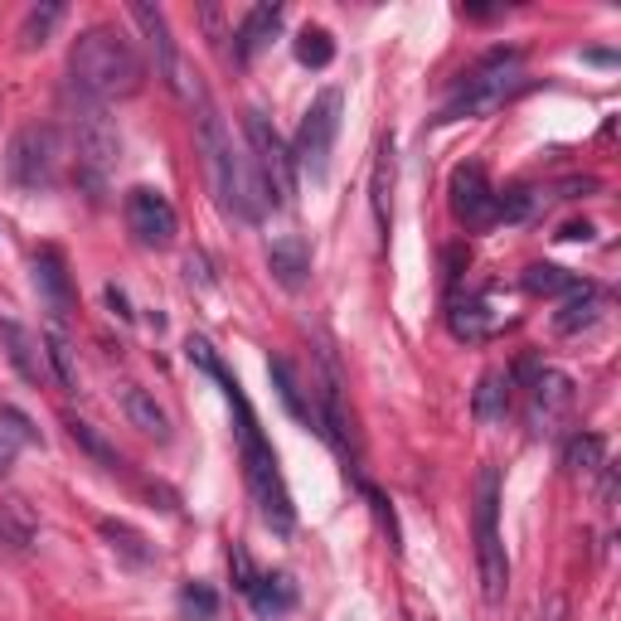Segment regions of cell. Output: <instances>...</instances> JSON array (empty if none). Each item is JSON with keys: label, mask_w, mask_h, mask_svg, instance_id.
Instances as JSON below:
<instances>
[{"label": "cell", "mask_w": 621, "mask_h": 621, "mask_svg": "<svg viewBox=\"0 0 621 621\" xmlns=\"http://www.w3.org/2000/svg\"><path fill=\"white\" fill-rule=\"evenodd\" d=\"M185 355H189V365L195 369H205V375L223 389V399H229V409L233 417H239V451H243V476H248V491H253V501H257V510H263V519L277 529V534H291L297 529V510H291V495H287V481H281V471H277V451L267 447V437H263V427H257V413H253V403H248V393H243V383L223 369V359H219V349H214L205 335H189L185 341Z\"/></svg>", "instance_id": "cell-1"}, {"label": "cell", "mask_w": 621, "mask_h": 621, "mask_svg": "<svg viewBox=\"0 0 621 621\" xmlns=\"http://www.w3.org/2000/svg\"><path fill=\"white\" fill-rule=\"evenodd\" d=\"M195 131H199V151H205V165H209V180H214V195H219V205L233 214V219L243 223H263L267 209H273V199H267V185L263 175H257L253 156L239 151L233 137L223 131L219 112L214 103H199L195 107Z\"/></svg>", "instance_id": "cell-2"}, {"label": "cell", "mask_w": 621, "mask_h": 621, "mask_svg": "<svg viewBox=\"0 0 621 621\" xmlns=\"http://www.w3.org/2000/svg\"><path fill=\"white\" fill-rule=\"evenodd\" d=\"M69 83L78 97H93V103H117V97L141 93L146 83V64L117 30L93 25L73 39L69 49Z\"/></svg>", "instance_id": "cell-3"}, {"label": "cell", "mask_w": 621, "mask_h": 621, "mask_svg": "<svg viewBox=\"0 0 621 621\" xmlns=\"http://www.w3.org/2000/svg\"><path fill=\"white\" fill-rule=\"evenodd\" d=\"M69 131H73V165H78V180L88 185V195L103 199V185H107V171L117 165V127H112L107 107L93 103V97H78L73 93V112H69Z\"/></svg>", "instance_id": "cell-4"}, {"label": "cell", "mask_w": 621, "mask_h": 621, "mask_svg": "<svg viewBox=\"0 0 621 621\" xmlns=\"http://www.w3.org/2000/svg\"><path fill=\"white\" fill-rule=\"evenodd\" d=\"M519 59H525L519 49H495V54H485L476 69L461 73V88H457V97L447 103L442 122H457V117H485V112H495L501 103H510L519 88H525Z\"/></svg>", "instance_id": "cell-5"}, {"label": "cell", "mask_w": 621, "mask_h": 621, "mask_svg": "<svg viewBox=\"0 0 621 621\" xmlns=\"http://www.w3.org/2000/svg\"><path fill=\"white\" fill-rule=\"evenodd\" d=\"M64 161H69V146H64V131L49 127V122H35V127H20L10 137L5 151V175L15 189L25 195H39V189H54L64 175Z\"/></svg>", "instance_id": "cell-6"}, {"label": "cell", "mask_w": 621, "mask_h": 621, "mask_svg": "<svg viewBox=\"0 0 621 621\" xmlns=\"http://www.w3.org/2000/svg\"><path fill=\"white\" fill-rule=\"evenodd\" d=\"M476 568L485 602H501L510 587V559L501 544V471L491 461L476 471Z\"/></svg>", "instance_id": "cell-7"}, {"label": "cell", "mask_w": 621, "mask_h": 621, "mask_svg": "<svg viewBox=\"0 0 621 621\" xmlns=\"http://www.w3.org/2000/svg\"><path fill=\"white\" fill-rule=\"evenodd\" d=\"M341 88H325L315 93V103L307 107L297 127V146H291V161H297V175H311V185H325L331 175V151H335V137H341Z\"/></svg>", "instance_id": "cell-8"}, {"label": "cell", "mask_w": 621, "mask_h": 621, "mask_svg": "<svg viewBox=\"0 0 621 621\" xmlns=\"http://www.w3.org/2000/svg\"><path fill=\"white\" fill-rule=\"evenodd\" d=\"M243 131H248V151H253V165H257V175H263L273 209L291 205V195H297V161H291L287 141H281V131L273 127V117H267L263 107H248Z\"/></svg>", "instance_id": "cell-9"}, {"label": "cell", "mask_w": 621, "mask_h": 621, "mask_svg": "<svg viewBox=\"0 0 621 621\" xmlns=\"http://www.w3.org/2000/svg\"><path fill=\"white\" fill-rule=\"evenodd\" d=\"M122 214H127V229L141 248H171L175 233H180V219H175V205L151 185H137L127 189L122 199Z\"/></svg>", "instance_id": "cell-10"}, {"label": "cell", "mask_w": 621, "mask_h": 621, "mask_svg": "<svg viewBox=\"0 0 621 621\" xmlns=\"http://www.w3.org/2000/svg\"><path fill=\"white\" fill-rule=\"evenodd\" d=\"M451 214L467 229H491L501 223V189L485 180L481 165H457L451 171Z\"/></svg>", "instance_id": "cell-11"}, {"label": "cell", "mask_w": 621, "mask_h": 621, "mask_svg": "<svg viewBox=\"0 0 621 621\" xmlns=\"http://www.w3.org/2000/svg\"><path fill=\"white\" fill-rule=\"evenodd\" d=\"M573 403H578L573 379L563 375V369H539L534 383H529V427H534L539 437L553 433V427L573 413Z\"/></svg>", "instance_id": "cell-12"}, {"label": "cell", "mask_w": 621, "mask_h": 621, "mask_svg": "<svg viewBox=\"0 0 621 621\" xmlns=\"http://www.w3.org/2000/svg\"><path fill=\"white\" fill-rule=\"evenodd\" d=\"M0 345H5V359L15 365V375L25 379V383L44 389V383L54 379L49 355H44V341H35V335H30L20 321H0Z\"/></svg>", "instance_id": "cell-13"}, {"label": "cell", "mask_w": 621, "mask_h": 621, "mask_svg": "<svg viewBox=\"0 0 621 621\" xmlns=\"http://www.w3.org/2000/svg\"><path fill=\"white\" fill-rule=\"evenodd\" d=\"M35 291L59 321L73 315V277H69V263H64V253L54 243H44L35 253Z\"/></svg>", "instance_id": "cell-14"}, {"label": "cell", "mask_w": 621, "mask_h": 621, "mask_svg": "<svg viewBox=\"0 0 621 621\" xmlns=\"http://www.w3.org/2000/svg\"><path fill=\"white\" fill-rule=\"evenodd\" d=\"M277 30H281V5H277V0H263V5H253V10L243 15V25L233 30V64H239V69H248V64H253L257 54L273 44Z\"/></svg>", "instance_id": "cell-15"}, {"label": "cell", "mask_w": 621, "mask_h": 621, "mask_svg": "<svg viewBox=\"0 0 621 621\" xmlns=\"http://www.w3.org/2000/svg\"><path fill=\"white\" fill-rule=\"evenodd\" d=\"M131 20H137V30L146 35V44H151L156 54V69H161V78L171 83V73L180 69V49L171 39V20H165L161 5H146V0H131Z\"/></svg>", "instance_id": "cell-16"}, {"label": "cell", "mask_w": 621, "mask_h": 621, "mask_svg": "<svg viewBox=\"0 0 621 621\" xmlns=\"http://www.w3.org/2000/svg\"><path fill=\"white\" fill-rule=\"evenodd\" d=\"M505 321H510V315L491 311V297L451 301V311H447V325H451V335H457V341H491V335L501 331Z\"/></svg>", "instance_id": "cell-17"}, {"label": "cell", "mask_w": 621, "mask_h": 621, "mask_svg": "<svg viewBox=\"0 0 621 621\" xmlns=\"http://www.w3.org/2000/svg\"><path fill=\"white\" fill-rule=\"evenodd\" d=\"M267 267H273V277L287 291H301V287H307V277H311V248H307V239H297V233L277 239L273 248H267Z\"/></svg>", "instance_id": "cell-18"}, {"label": "cell", "mask_w": 621, "mask_h": 621, "mask_svg": "<svg viewBox=\"0 0 621 621\" xmlns=\"http://www.w3.org/2000/svg\"><path fill=\"white\" fill-rule=\"evenodd\" d=\"M122 413H127V423L141 427L146 437H156V442H171V417H165L161 403H156L146 389H137V383H122Z\"/></svg>", "instance_id": "cell-19"}, {"label": "cell", "mask_w": 621, "mask_h": 621, "mask_svg": "<svg viewBox=\"0 0 621 621\" xmlns=\"http://www.w3.org/2000/svg\"><path fill=\"white\" fill-rule=\"evenodd\" d=\"M597 315H602V291L583 281L578 291H568V301L559 307V315H553V331L578 335V331H587V325H597Z\"/></svg>", "instance_id": "cell-20"}, {"label": "cell", "mask_w": 621, "mask_h": 621, "mask_svg": "<svg viewBox=\"0 0 621 621\" xmlns=\"http://www.w3.org/2000/svg\"><path fill=\"white\" fill-rule=\"evenodd\" d=\"M248 602L257 607V617H281V612H291V607H297V587H291L287 573H257Z\"/></svg>", "instance_id": "cell-21"}, {"label": "cell", "mask_w": 621, "mask_h": 621, "mask_svg": "<svg viewBox=\"0 0 621 621\" xmlns=\"http://www.w3.org/2000/svg\"><path fill=\"white\" fill-rule=\"evenodd\" d=\"M471 409H476L481 423H505V413H510V375H501V369H485L481 383H476V399H471Z\"/></svg>", "instance_id": "cell-22"}, {"label": "cell", "mask_w": 621, "mask_h": 621, "mask_svg": "<svg viewBox=\"0 0 621 621\" xmlns=\"http://www.w3.org/2000/svg\"><path fill=\"white\" fill-rule=\"evenodd\" d=\"M97 529H103V539L112 544V553H117V559H127V563H151L156 559V549H151V539L141 534V529H131L127 519H97Z\"/></svg>", "instance_id": "cell-23"}, {"label": "cell", "mask_w": 621, "mask_h": 621, "mask_svg": "<svg viewBox=\"0 0 621 621\" xmlns=\"http://www.w3.org/2000/svg\"><path fill=\"white\" fill-rule=\"evenodd\" d=\"M369 189H375V219H379V229L389 233V223H393V137H383L379 141V161H375V180H369Z\"/></svg>", "instance_id": "cell-24"}, {"label": "cell", "mask_w": 621, "mask_h": 621, "mask_svg": "<svg viewBox=\"0 0 621 621\" xmlns=\"http://www.w3.org/2000/svg\"><path fill=\"white\" fill-rule=\"evenodd\" d=\"M267 375H273V383H277V399L287 403V413L297 417V423H307V427H315V433H321V413H315V403L301 399L297 375H291L287 359H273V365H267Z\"/></svg>", "instance_id": "cell-25"}, {"label": "cell", "mask_w": 621, "mask_h": 621, "mask_svg": "<svg viewBox=\"0 0 621 621\" xmlns=\"http://www.w3.org/2000/svg\"><path fill=\"white\" fill-rule=\"evenodd\" d=\"M563 467H568V476H593V471L607 467V442L597 433L568 437V447H563Z\"/></svg>", "instance_id": "cell-26"}, {"label": "cell", "mask_w": 621, "mask_h": 621, "mask_svg": "<svg viewBox=\"0 0 621 621\" xmlns=\"http://www.w3.org/2000/svg\"><path fill=\"white\" fill-rule=\"evenodd\" d=\"M64 427H69V437H73V442L88 451V457L97 461V467H107V471H122V467H127V461L117 457V447H112V442H107L103 433H97L93 423H83V417H69V423H64Z\"/></svg>", "instance_id": "cell-27"}, {"label": "cell", "mask_w": 621, "mask_h": 621, "mask_svg": "<svg viewBox=\"0 0 621 621\" xmlns=\"http://www.w3.org/2000/svg\"><path fill=\"white\" fill-rule=\"evenodd\" d=\"M44 355H49V369L59 379V389L78 393V359H73V345L64 331H44Z\"/></svg>", "instance_id": "cell-28"}, {"label": "cell", "mask_w": 621, "mask_h": 621, "mask_svg": "<svg viewBox=\"0 0 621 621\" xmlns=\"http://www.w3.org/2000/svg\"><path fill=\"white\" fill-rule=\"evenodd\" d=\"M64 20V5L59 0H44V5H35L25 15V25H20V49H39V44H49L54 25Z\"/></svg>", "instance_id": "cell-29"}, {"label": "cell", "mask_w": 621, "mask_h": 621, "mask_svg": "<svg viewBox=\"0 0 621 621\" xmlns=\"http://www.w3.org/2000/svg\"><path fill=\"white\" fill-rule=\"evenodd\" d=\"M578 287H583L578 277H568L563 267H553V263L525 267V291H534V297H559V291H578Z\"/></svg>", "instance_id": "cell-30"}, {"label": "cell", "mask_w": 621, "mask_h": 621, "mask_svg": "<svg viewBox=\"0 0 621 621\" xmlns=\"http://www.w3.org/2000/svg\"><path fill=\"white\" fill-rule=\"evenodd\" d=\"M0 544L5 549H30L35 544V525H30V515H25V505L20 501L0 505Z\"/></svg>", "instance_id": "cell-31"}, {"label": "cell", "mask_w": 621, "mask_h": 621, "mask_svg": "<svg viewBox=\"0 0 621 621\" xmlns=\"http://www.w3.org/2000/svg\"><path fill=\"white\" fill-rule=\"evenodd\" d=\"M297 59L307 64V69H325V64L335 59V39H331V30H321V25H307L297 35Z\"/></svg>", "instance_id": "cell-32"}, {"label": "cell", "mask_w": 621, "mask_h": 621, "mask_svg": "<svg viewBox=\"0 0 621 621\" xmlns=\"http://www.w3.org/2000/svg\"><path fill=\"white\" fill-rule=\"evenodd\" d=\"M180 612L189 621H214L219 617V593L209 583H185L180 587Z\"/></svg>", "instance_id": "cell-33"}, {"label": "cell", "mask_w": 621, "mask_h": 621, "mask_svg": "<svg viewBox=\"0 0 621 621\" xmlns=\"http://www.w3.org/2000/svg\"><path fill=\"white\" fill-rule=\"evenodd\" d=\"M0 427H5V433L15 437V442H44L39 427H35V417L20 413L15 403H5V399H0Z\"/></svg>", "instance_id": "cell-34"}, {"label": "cell", "mask_w": 621, "mask_h": 621, "mask_svg": "<svg viewBox=\"0 0 621 621\" xmlns=\"http://www.w3.org/2000/svg\"><path fill=\"white\" fill-rule=\"evenodd\" d=\"M365 495H369V505H375V515H379V525H383V529H389V544H393V549H399V553H403V534H399V519H393V510H389V501H383V495H379V491H369V485H365Z\"/></svg>", "instance_id": "cell-35"}, {"label": "cell", "mask_w": 621, "mask_h": 621, "mask_svg": "<svg viewBox=\"0 0 621 621\" xmlns=\"http://www.w3.org/2000/svg\"><path fill=\"white\" fill-rule=\"evenodd\" d=\"M229 568H233V583H239V593H253L257 568H253V559H248V549H233V553H229Z\"/></svg>", "instance_id": "cell-36"}, {"label": "cell", "mask_w": 621, "mask_h": 621, "mask_svg": "<svg viewBox=\"0 0 621 621\" xmlns=\"http://www.w3.org/2000/svg\"><path fill=\"white\" fill-rule=\"evenodd\" d=\"M593 223H563V233H559V239L563 243H593Z\"/></svg>", "instance_id": "cell-37"}, {"label": "cell", "mask_w": 621, "mask_h": 621, "mask_svg": "<svg viewBox=\"0 0 621 621\" xmlns=\"http://www.w3.org/2000/svg\"><path fill=\"white\" fill-rule=\"evenodd\" d=\"M15 447H20V442L5 433V427H0V476H5V471L15 467Z\"/></svg>", "instance_id": "cell-38"}, {"label": "cell", "mask_w": 621, "mask_h": 621, "mask_svg": "<svg viewBox=\"0 0 621 621\" xmlns=\"http://www.w3.org/2000/svg\"><path fill=\"white\" fill-rule=\"evenodd\" d=\"M107 307H112V315L131 321V301H127V291H122V287H107Z\"/></svg>", "instance_id": "cell-39"}, {"label": "cell", "mask_w": 621, "mask_h": 621, "mask_svg": "<svg viewBox=\"0 0 621 621\" xmlns=\"http://www.w3.org/2000/svg\"><path fill=\"white\" fill-rule=\"evenodd\" d=\"M467 263H471L467 248H451V253H447V281H457V277H461V267H467Z\"/></svg>", "instance_id": "cell-40"}, {"label": "cell", "mask_w": 621, "mask_h": 621, "mask_svg": "<svg viewBox=\"0 0 621 621\" xmlns=\"http://www.w3.org/2000/svg\"><path fill=\"white\" fill-rule=\"evenodd\" d=\"M583 59H587V64H617V54H607V49H587Z\"/></svg>", "instance_id": "cell-41"}]
</instances>
